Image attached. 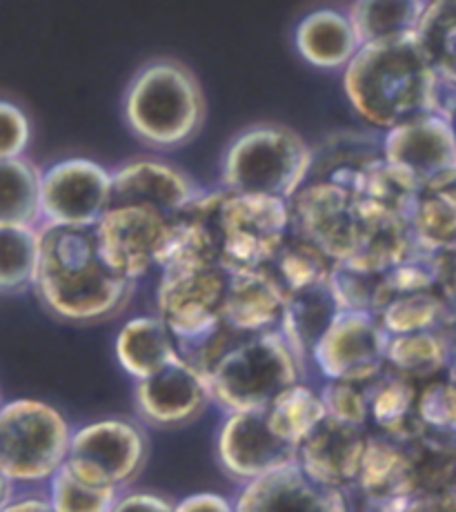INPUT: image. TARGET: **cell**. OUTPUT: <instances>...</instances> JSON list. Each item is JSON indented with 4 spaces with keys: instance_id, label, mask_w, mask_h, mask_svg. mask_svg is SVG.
<instances>
[{
    "instance_id": "cell-1",
    "label": "cell",
    "mask_w": 456,
    "mask_h": 512,
    "mask_svg": "<svg viewBox=\"0 0 456 512\" xmlns=\"http://www.w3.org/2000/svg\"><path fill=\"white\" fill-rule=\"evenodd\" d=\"M34 288L56 317L89 323L123 310L134 283L105 261L96 228L45 225Z\"/></svg>"
},
{
    "instance_id": "cell-2",
    "label": "cell",
    "mask_w": 456,
    "mask_h": 512,
    "mask_svg": "<svg viewBox=\"0 0 456 512\" xmlns=\"http://www.w3.org/2000/svg\"><path fill=\"white\" fill-rule=\"evenodd\" d=\"M439 70L416 34L399 41L363 45L345 76L352 105L379 127H399L436 107Z\"/></svg>"
},
{
    "instance_id": "cell-3",
    "label": "cell",
    "mask_w": 456,
    "mask_h": 512,
    "mask_svg": "<svg viewBox=\"0 0 456 512\" xmlns=\"http://www.w3.org/2000/svg\"><path fill=\"white\" fill-rule=\"evenodd\" d=\"M227 288L230 272L214 261L167 265L156 285V314L170 328L181 357L203 377L241 339L223 321Z\"/></svg>"
},
{
    "instance_id": "cell-4",
    "label": "cell",
    "mask_w": 456,
    "mask_h": 512,
    "mask_svg": "<svg viewBox=\"0 0 456 512\" xmlns=\"http://www.w3.org/2000/svg\"><path fill=\"white\" fill-rule=\"evenodd\" d=\"M305 366L301 352L279 328L234 341L207 370L205 381L212 403L225 415L254 412L265 410L281 392L303 381Z\"/></svg>"
},
{
    "instance_id": "cell-5",
    "label": "cell",
    "mask_w": 456,
    "mask_h": 512,
    "mask_svg": "<svg viewBox=\"0 0 456 512\" xmlns=\"http://www.w3.org/2000/svg\"><path fill=\"white\" fill-rule=\"evenodd\" d=\"M290 234V201L230 190L212 192L214 252L227 272L263 270Z\"/></svg>"
},
{
    "instance_id": "cell-6",
    "label": "cell",
    "mask_w": 456,
    "mask_h": 512,
    "mask_svg": "<svg viewBox=\"0 0 456 512\" xmlns=\"http://www.w3.org/2000/svg\"><path fill=\"white\" fill-rule=\"evenodd\" d=\"M74 430L54 406L16 399L0 408V472L14 484L52 481L67 464Z\"/></svg>"
},
{
    "instance_id": "cell-7",
    "label": "cell",
    "mask_w": 456,
    "mask_h": 512,
    "mask_svg": "<svg viewBox=\"0 0 456 512\" xmlns=\"http://www.w3.org/2000/svg\"><path fill=\"white\" fill-rule=\"evenodd\" d=\"M312 152L299 136L281 127H256L241 134L227 152L223 187L290 201L307 181Z\"/></svg>"
},
{
    "instance_id": "cell-8",
    "label": "cell",
    "mask_w": 456,
    "mask_h": 512,
    "mask_svg": "<svg viewBox=\"0 0 456 512\" xmlns=\"http://www.w3.org/2000/svg\"><path fill=\"white\" fill-rule=\"evenodd\" d=\"M127 118L138 136L156 145H178L203 121V96L194 76L178 63H154L138 74L127 94Z\"/></svg>"
},
{
    "instance_id": "cell-9",
    "label": "cell",
    "mask_w": 456,
    "mask_h": 512,
    "mask_svg": "<svg viewBox=\"0 0 456 512\" xmlns=\"http://www.w3.org/2000/svg\"><path fill=\"white\" fill-rule=\"evenodd\" d=\"M181 212L154 201L112 194L103 219L96 223L105 261L127 281L143 279L147 272L158 268L167 234Z\"/></svg>"
},
{
    "instance_id": "cell-10",
    "label": "cell",
    "mask_w": 456,
    "mask_h": 512,
    "mask_svg": "<svg viewBox=\"0 0 456 512\" xmlns=\"http://www.w3.org/2000/svg\"><path fill=\"white\" fill-rule=\"evenodd\" d=\"M150 452L145 430L127 419H101L74 430L67 468L98 488L125 490L141 475Z\"/></svg>"
},
{
    "instance_id": "cell-11",
    "label": "cell",
    "mask_w": 456,
    "mask_h": 512,
    "mask_svg": "<svg viewBox=\"0 0 456 512\" xmlns=\"http://www.w3.org/2000/svg\"><path fill=\"white\" fill-rule=\"evenodd\" d=\"M390 332L379 314L341 310L316 343L310 361L325 381L368 383L388 368Z\"/></svg>"
},
{
    "instance_id": "cell-12",
    "label": "cell",
    "mask_w": 456,
    "mask_h": 512,
    "mask_svg": "<svg viewBox=\"0 0 456 512\" xmlns=\"http://www.w3.org/2000/svg\"><path fill=\"white\" fill-rule=\"evenodd\" d=\"M383 156L416 190L428 192L456 181V141L441 116H419L390 130Z\"/></svg>"
},
{
    "instance_id": "cell-13",
    "label": "cell",
    "mask_w": 456,
    "mask_h": 512,
    "mask_svg": "<svg viewBox=\"0 0 456 512\" xmlns=\"http://www.w3.org/2000/svg\"><path fill=\"white\" fill-rule=\"evenodd\" d=\"M218 466L239 486L296 464V448L272 430L265 410L225 415L216 435Z\"/></svg>"
},
{
    "instance_id": "cell-14",
    "label": "cell",
    "mask_w": 456,
    "mask_h": 512,
    "mask_svg": "<svg viewBox=\"0 0 456 512\" xmlns=\"http://www.w3.org/2000/svg\"><path fill=\"white\" fill-rule=\"evenodd\" d=\"M112 199V174L89 161H65L41 181V210L47 225L96 228Z\"/></svg>"
},
{
    "instance_id": "cell-15",
    "label": "cell",
    "mask_w": 456,
    "mask_h": 512,
    "mask_svg": "<svg viewBox=\"0 0 456 512\" xmlns=\"http://www.w3.org/2000/svg\"><path fill=\"white\" fill-rule=\"evenodd\" d=\"M138 417L154 428H183L203 415L212 403L210 388L201 372L185 359L136 381Z\"/></svg>"
},
{
    "instance_id": "cell-16",
    "label": "cell",
    "mask_w": 456,
    "mask_h": 512,
    "mask_svg": "<svg viewBox=\"0 0 456 512\" xmlns=\"http://www.w3.org/2000/svg\"><path fill=\"white\" fill-rule=\"evenodd\" d=\"M236 512H354L345 490L330 488L290 464L241 486Z\"/></svg>"
},
{
    "instance_id": "cell-17",
    "label": "cell",
    "mask_w": 456,
    "mask_h": 512,
    "mask_svg": "<svg viewBox=\"0 0 456 512\" xmlns=\"http://www.w3.org/2000/svg\"><path fill=\"white\" fill-rule=\"evenodd\" d=\"M414 492H419V484L408 441L370 430L359 477L348 492L359 499L354 512H383Z\"/></svg>"
},
{
    "instance_id": "cell-18",
    "label": "cell",
    "mask_w": 456,
    "mask_h": 512,
    "mask_svg": "<svg viewBox=\"0 0 456 512\" xmlns=\"http://www.w3.org/2000/svg\"><path fill=\"white\" fill-rule=\"evenodd\" d=\"M368 437V428L327 417L296 450V464L314 481L350 492L359 477Z\"/></svg>"
},
{
    "instance_id": "cell-19",
    "label": "cell",
    "mask_w": 456,
    "mask_h": 512,
    "mask_svg": "<svg viewBox=\"0 0 456 512\" xmlns=\"http://www.w3.org/2000/svg\"><path fill=\"white\" fill-rule=\"evenodd\" d=\"M287 297L263 270L230 272V288L223 305V321L236 337H254L279 330Z\"/></svg>"
},
{
    "instance_id": "cell-20",
    "label": "cell",
    "mask_w": 456,
    "mask_h": 512,
    "mask_svg": "<svg viewBox=\"0 0 456 512\" xmlns=\"http://www.w3.org/2000/svg\"><path fill=\"white\" fill-rule=\"evenodd\" d=\"M116 359L125 374L134 381H143L183 357L170 328L158 314H152L125 323L116 337Z\"/></svg>"
},
{
    "instance_id": "cell-21",
    "label": "cell",
    "mask_w": 456,
    "mask_h": 512,
    "mask_svg": "<svg viewBox=\"0 0 456 512\" xmlns=\"http://www.w3.org/2000/svg\"><path fill=\"white\" fill-rule=\"evenodd\" d=\"M423 383L385 368L368 383H363L370 406V430L396 439H410L421 428L416 403Z\"/></svg>"
},
{
    "instance_id": "cell-22",
    "label": "cell",
    "mask_w": 456,
    "mask_h": 512,
    "mask_svg": "<svg viewBox=\"0 0 456 512\" xmlns=\"http://www.w3.org/2000/svg\"><path fill=\"white\" fill-rule=\"evenodd\" d=\"M296 45L305 61L316 67H339L350 63L361 49L359 34L350 18L321 9L305 18L296 32Z\"/></svg>"
},
{
    "instance_id": "cell-23",
    "label": "cell",
    "mask_w": 456,
    "mask_h": 512,
    "mask_svg": "<svg viewBox=\"0 0 456 512\" xmlns=\"http://www.w3.org/2000/svg\"><path fill=\"white\" fill-rule=\"evenodd\" d=\"M430 0H356L350 21L361 47L414 36Z\"/></svg>"
},
{
    "instance_id": "cell-24",
    "label": "cell",
    "mask_w": 456,
    "mask_h": 512,
    "mask_svg": "<svg viewBox=\"0 0 456 512\" xmlns=\"http://www.w3.org/2000/svg\"><path fill=\"white\" fill-rule=\"evenodd\" d=\"M334 261L319 245L310 243L299 234H290L274 254V259L265 265V272L276 281V285L290 299L294 294L319 288L330 281Z\"/></svg>"
},
{
    "instance_id": "cell-25",
    "label": "cell",
    "mask_w": 456,
    "mask_h": 512,
    "mask_svg": "<svg viewBox=\"0 0 456 512\" xmlns=\"http://www.w3.org/2000/svg\"><path fill=\"white\" fill-rule=\"evenodd\" d=\"M339 312V303H336L330 285L325 283L287 299L281 330L292 346L301 352V357L310 361L314 346L321 341Z\"/></svg>"
},
{
    "instance_id": "cell-26",
    "label": "cell",
    "mask_w": 456,
    "mask_h": 512,
    "mask_svg": "<svg viewBox=\"0 0 456 512\" xmlns=\"http://www.w3.org/2000/svg\"><path fill=\"white\" fill-rule=\"evenodd\" d=\"M408 441L419 492H456V432L419 428Z\"/></svg>"
},
{
    "instance_id": "cell-27",
    "label": "cell",
    "mask_w": 456,
    "mask_h": 512,
    "mask_svg": "<svg viewBox=\"0 0 456 512\" xmlns=\"http://www.w3.org/2000/svg\"><path fill=\"white\" fill-rule=\"evenodd\" d=\"M265 417L276 435L299 450L301 443L327 419V410L321 390L299 381L265 408Z\"/></svg>"
},
{
    "instance_id": "cell-28",
    "label": "cell",
    "mask_w": 456,
    "mask_h": 512,
    "mask_svg": "<svg viewBox=\"0 0 456 512\" xmlns=\"http://www.w3.org/2000/svg\"><path fill=\"white\" fill-rule=\"evenodd\" d=\"M452 352L445 330L394 334L388 343V368L416 383H428L450 366Z\"/></svg>"
},
{
    "instance_id": "cell-29",
    "label": "cell",
    "mask_w": 456,
    "mask_h": 512,
    "mask_svg": "<svg viewBox=\"0 0 456 512\" xmlns=\"http://www.w3.org/2000/svg\"><path fill=\"white\" fill-rule=\"evenodd\" d=\"M410 228L414 241L425 250L436 254L456 250V181L421 192Z\"/></svg>"
},
{
    "instance_id": "cell-30",
    "label": "cell",
    "mask_w": 456,
    "mask_h": 512,
    "mask_svg": "<svg viewBox=\"0 0 456 512\" xmlns=\"http://www.w3.org/2000/svg\"><path fill=\"white\" fill-rule=\"evenodd\" d=\"M383 328L394 334L445 330L454 323V314L441 290H419L396 294L379 312Z\"/></svg>"
},
{
    "instance_id": "cell-31",
    "label": "cell",
    "mask_w": 456,
    "mask_h": 512,
    "mask_svg": "<svg viewBox=\"0 0 456 512\" xmlns=\"http://www.w3.org/2000/svg\"><path fill=\"white\" fill-rule=\"evenodd\" d=\"M41 176L16 159H0V225L34 228L41 219Z\"/></svg>"
},
{
    "instance_id": "cell-32",
    "label": "cell",
    "mask_w": 456,
    "mask_h": 512,
    "mask_svg": "<svg viewBox=\"0 0 456 512\" xmlns=\"http://www.w3.org/2000/svg\"><path fill=\"white\" fill-rule=\"evenodd\" d=\"M41 254V232L25 225H0V292L34 285Z\"/></svg>"
},
{
    "instance_id": "cell-33",
    "label": "cell",
    "mask_w": 456,
    "mask_h": 512,
    "mask_svg": "<svg viewBox=\"0 0 456 512\" xmlns=\"http://www.w3.org/2000/svg\"><path fill=\"white\" fill-rule=\"evenodd\" d=\"M47 497L56 512H109L121 497V490L87 484L63 466L49 481Z\"/></svg>"
},
{
    "instance_id": "cell-34",
    "label": "cell",
    "mask_w": 456,
    "mask_h": 512,
    "mask_svg": "<svg viewBox=\"0 0 456 512\" xmlns=\"http://www.w3.org/2000/svg\"><path fill=\"white\" fill-rule=\"evenodd\" d=\"M327 417L356 428L370 430V406L363 383L352 381H325L321 388Z\"/></svg>"
},
{
    "instance_id": "cell-35",
    "label": "cell",
    "mask_w": 456,
    "mask_h": 512,
    "mask_svg": "<svg viewBox=\"0 0 456 512\" xmlns=\"http://www.w3.org/2000/svg\"><path fill=\"white\" fill-rule=\"evenodd\" d=\"M416 417L423 428L456 432V383L432 379L423 383L416 403Z\"/></svg>"
},
{
    "instance_id": "cell-36",
    "label": "cell",
    "mask_w": 456,
    "mask_h": 512,
    "mask_svg": "<svg viewBox=\"0 0 456 512\" xmlns=\"http://www.w3.org/2000/svg\"><path fill=\"white\" fill-rule=\"evenodd\" d=\"M27 143V121L16 107L0 103V159H16Z\"/></svg>"
},
{
    "instance_id": "cell-37",
    "label": "cell",
    "mask_w": 456,
    "mask_h": 512,
    "mask_svg": "<svg viewBox=\"0 0 456 512\" xmlns=\"http://www.w3.org/2000/svg\"><path fill=\"white\" fill-rule=\"evenodd\" d=\"M109 512H176V504L154 492H121Z\"/></svg>"
},
{
    "instance_id": "cell-38",
    "label": "cell",
    "mask_w": 456,
    "mask_h": 512,
    "mask_svg": "<svg viewBox=\"0 0 456 512\" xmlns=\"http://www.w3.org/2000/svg\"><path fill=\"white\" fill-rule=\"evenodd\" d=\"M176 512H236V504L218 492H194L176 501Z\"/></svg>"
},
{
    "instance_id": "cell-39",
    "label": "cell",
    "mask_w": 456,
    "mask_h": 512,
    "mask_svg": "<svg viewBox=\"0 0 456 512\" xmlns=\"http://www.w3.org/2000/svg\"><path fill=\"white\" fill-rule=\"evenodd\" d=\"M439 290L443 299L448 301L450 310L456 321V250L441 254V274H439Z\"/></svg>"
},
{
    "instance_id": "cell-40",
    "label": "cell",
    "mask_w": 456,
    "mask_h": 512,
    "mask_svg": "<svg viewBox=\"0 0 456 512\" xmlns=\"http://www.w3.org/2000/svg\"><path fill=\"white\" fill-rule=\"evenodd\" d=\"M0 512H56L49 504V497H23L12 499Z\"/></svg>"
},
{
    "instance_id": "cell-41",
    "label": "cell",
    "mask_w": 456,
    "mask_h": 512,
    "mask_svg": "<svg viewBox=\"0 0 456 512\" xmlns=\"http://www.w3.org/2000/svg\"><path fill=\"white\" fill-rule=\"evenodd\" d=\"M12 486H14V481H9L3 472H0V510H3L9 501H12Z\"/></svg>"
}]
</instances>
